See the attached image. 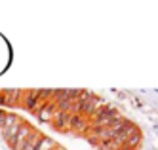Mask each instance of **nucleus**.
I'll list each match as a JSON object with an SVG mask.
<instances>
[{
  "instance_id": "7ed1b4c3",
  "label": "nucleus",
  "mask_w": 158,
  "mask_h": 150,
  "mask_svg": "<svg viewBox=\"0 0 158 150\" xmlns=\"http://www.w3.org/2000/svg\"><path fill=\"white\" fill-rule=\"evenodd\" d=\"M55 146H57V144H55V141L52 139V137H44L42 135V139H40V143L36 144L35 150H53Z\"/></svg>"
},
{
  "instance_id": "39448f33",
  "label": "nucleus",
  "mask_w": 158,
  "mask_h": 150,
  "mask_svg": "<svg viewBox=\"0 0 158 150\" xmlns=\"http://www.w3.org/2000/svg\"><path fill=\"white\" fill-rule=\"evenodd\" d=\"M53 150H63V148H59V146H55V148H53Z\"/></svg>"
},
{
  "instance_id": "20e7f679",
  "label": "nucleus",
  "mask_w": 158,
  "mask_h": 150,
  "mask_svg": "<svg viewBox=\"0 0 158 150\" xmlns=\"http://www.w3.org/2000/svg\"><path fill=\"white\" fill-rule=\"evenodd\" d=\"M40 139H42V135L35 131V133H32V135L29 137V139H27V143H25V146H23V148H21V150H35V148H36V144L40 143Z\"/></svg>"
},
{
  "instance_id": "f257e3e1",
  "label": "nucleus",
  "mask_w": 158,
  "mask_h": 150,
  "mask_svg": "<svg viewBox=\"0 0 158 150\" xmlns=\"http://www.w3.org/2000/svg\"><path fill=\"white\" fill-rule=\"evenodd\" d=\"M32 133H35V129H32L29 124H23V125H21V129H19V133H17V137H15L12 143H10V144H12V148H14V150H21V148L25 146L27 139H29Z\"/></svg>"
},
{
  "instance_id": "f03ea898",
  "label": "nucleus",
  "mask_w": 158,
  "mask_h": 150,
  "mask_svg": "<svg viewBox=\"0 0 158 150\" xmlns=\"http://www.w3.org/2000/svg\"><path fill=\"white\" fill-rule=\"evenodd\" d=\"M55 112H57V107H55V103L52 101V103H44V105L36 110V118L40 120V122H44V124H46V122H52L53 120V114Z\"/></svg>"
}]
</instances>
